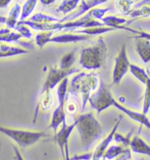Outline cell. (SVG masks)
Returning a JSON list of instances; mask_svg holds the SVG:
<instances>
[{"mask_svg":"<svg viewBox=\"0 0 150 160\" xmlns=\"http://www.w3.org/2000/svg\"><path fill=\"white\" fill-rule=\"evenodd\" d=\"M82 147L88 150L103 134V128L92 113L81 114L75 120Z\"/></svg>","mask_w":150,"mask_h":160,"instance_id":"6da1fadb","label":"cell"},{"mask_svg":"<svg viewBox=\"0 0 150 160\" xmlns=\"http://www.w3.org/2000/svg\"><path fill=\"white\" fill-rule=\"evenodd\" d=\"M99 85V80L98 76L95 73H85L79 72L74 76L70 80V94L81 95L82 99V108L81 111L84 112L85 107L89 101L90 95L98 89Z\"/></svg>","mask_w":150,"mask_h":160,"instance_id":"7a4b0ae2","label":"cell"},{"mask_svg":"<svg viewBox=\"0 0 150 160\" xmlns=\"http://www.w3.org/2000/svg\"><path fill=\"white\" fill-rule=\"evenodd\" d=\"M107 46L103 38H99L92 46L84 48L80 52L79 63L85 70L96 71L101 69L107 58Z\"/></svg>","mask_w":150,"mask_h":160,"instance_id":"3957f363","label":"cell"},{"mask_svg":"<svg viewBox=\"0 0 150 160\" xmlns=\"http://www.w3.org/2000/svg\"><path fill=\"white\" fill-rule=\"evenodd\" d=\"M0 133L12 139L20 148H27L35 144L43 137L46 136L44 131H33L20 128H13L0 125Z\"/></svg>","mask_w":150,"mask_h":160,"instance_id":"277c9868","label":"cell"},{"mask_svg":"<svg viewBox=\"0 0 150 160\" xmlns=\"http://www.w3.org/2000/svg\"><path fill=\"white\" fill-rule=\"evenodd\" d=\"M114 100L110 87L103 80H100L98 89L90 95L88 102L97 113H100L112 107Z\"/></svg>","mask_w":150,"mask_h":160,"instance_id":"5b68a950","label":"cell"},{"mask_svg":"<svg viewBox=\"0 0 150 160\" xmlns=\"http://www.w3.org/2000/svg\"><path fill=\"white\" fill-rule=\"evenodd\" d=\"M77 72H79V69H77L75 67H73L70 70L64 71V70L60 69L59 67L56 68V67L51 66L47 78L43 83L42 89H41V93L51 92L52 90L55 87H56L64 78H68L69 76L72 75L74 73H77Z\"/></svg>","mask_w":150,"mask_h":160,"instance_id":"8992f818","label":"cell"},{"mask_svg":"<svg viewBox=\"0 0 150 160\" xmlns=\"http://www.w3.org/2000/svg\"><path fill=\"white\" fill-rule=\"evenodd\" d=\"M130 62L127 57V46L124 43L120 48L118 56L114 59V67L113 71V84L119 85L123 78L126 76L129 68H130Z\"/></svg>","mask_w":150,"mask_h":160,"instance_id":"52a82bcc","label":"cell"},{"mask_svg":"<svg viewBox=\"0 0 150 160\" xmlns=\"http://www.w3.org/2000/svg\"><path fill=\"white\" fill-rule=\"evenodd\" d=\"M75 125H76L75 121V122L72 124H67L66 122H64L61 124V128L55 133L54 141L56 142V143L59 147L63 158H64V155H65V146L66 144L69 143V139H70V137L72 134L73 130L75 129Z\"/></svg>","mask_w":150,"mask_h":160,"instance_id":"ba28073f","label":"cell"},{"mask_svg":"<svg viewBox=\"0 0 150 160\" xmlns=\"http://www.w3.org/2000/svg\"><path fill=\"white\" fill-rule=\"evenodd\" d=\"M108 0H85L84 3H81V5L79 6V8L76 10L75 12H73V13H71L70 15H67L66 17L61 19L60 22L72 21V20L79 19L80 17L84 16L89 11L93 9V8H96L98 5L104 4Z\"/></svg>","mask_w":150,"mask_h":160,"instance_id":"9c48e42d","label":"cell"},{"mask_svg":"<svg viewBox=\"0 0 150 160\" xmlns=\"http://www.w3.org/2000/svg\"><path fill=\"white\" fill-rule=\"evenodd\" d=\"M90 36L75 33H63L53 35L49 43H57V44H68V43H76L88 41Z\"/></svg>","mask_w":150,"mask_h":160,"instance_id":"30bf717a","label":"cell"},{"mask_svg":"<svg viewBox=\"0 0 150 160\" xmlns=\"http://www.w3.org/2000/svg\"><path fill=\"white\" fill-rule=\"evenodd\" d=\"M113 106L115 107L118 110L121 111L123 113H125L126 115H127L133 121L137 122H139L141 125H143L147 128L150 129V120L148 118L147 114L143 113H139V112H136V111H133L130 108H127L125 106L119 103L116 100H114Z\"/></svg>","mask_w":150,"mask_h":160,"instance_id":"8fae6325","label":"cell"},{"mask_svg":"<svg viewBox=\"0 0 150 160\" xmlns=\"http://www.w3.org/2000/svg\"><path fill=\"white\" fill-rule=\"evenodd\" d=\"M120 121H121V117H119V119L118 120L116 125L113 127V128L112 129V131L110 132L108 134V136L103 141L99 143V145L97 146V148L95 149V151L92 153V158H91V160H101L104 158V155L105 153V151H107L108 147L110 145V143L112 142V141L113 140V137L115 135V133L117 131L118 128L119 126V123H120Z\"/></svg>","mask_w":150,"mask_h":160,"instance_id":"7c38bea8","label":"cell"},{"mask_svg":"<svg viewBox=\"0 0 150 160\" xmlns=\"http://www.w3.org/2000/svg\"><path fill=\"white\" fill-rule=\"evenodd\" d=\"M28 53H30L29 49H26L24 48L12 46L8 43L0 44V58L22 56V55H27Z\"/></svg>","mask_w":150,"mask_h":160,"instance_id":"4fadbf2b","label":"cell"},{"mask_svg":"<svg viewBox=\"0 0 150 160\" xmlns=\"http://www.w3.org/2000/svg\"><path fill=\"white\" fill-rule=\"evenodd\" d=\"M135 48L137 54L144 63L150 62V41L143 38H136Z\"/></svg>","mask_w":150,"mask_h":160,"instance_id":"5bb4252c","label":"cell"},{"mask_svg":"<svg viewBox=\"0 0 150 160\" xmlns=\"http://www.w3.org/2000/svg\"><path fill=\"white\" fill-rule=\"evenodd\" d=\"M129 147L133 152L136 154H141L150 157V145H148L142 138L139 136L132 137Z\"/></svg>","mask_w":150,"mask_h":160,"instance_id":"9a60e30c","label":"cell"},{"mask_svg":"<svg viewBox=\"0 0 150 160\" xmlns=\"http://www.w3.org/2000/svg\"><path fill=\"white\" fill-rule=\"evenodd\" d=\"M53 104H54V97L52 95L51 92H47L41 93V97H40V99L38 101L37 108H36V112L34 113L33 123H35L39 112L40 111L46 112L47 110H49L52 108Z\"/></svg>","mask_w":150,"mask_h":160,"instance_id":"2e32d148","label":"cell"},{"mask_svg":"<svg viewBox=\"0 0 150 160\" xmlns=\"http://www.w3.org/2000/svg\"><path fill=\"white\" fill-rule=\"evenodd\" d=\"M100 21L104 24V26L108 27V28H112L115 29V30L121 29V30L130 31L129 28L123 26L124 24H126L127 22V19H126L125 18H120V17H117V16L110 15V16L104 17Z\"/></svg>","mask_w":150,"mask_h":160,"instance_id":"e0dca14e","label":"cell"},{"mask_svg":"<svg viewBox=\"0 0 150 160\" xmlns=\"http://www.w3.org/2000/svg\"><path fill=\"white\" fill-rule=\"evenodd\" d=\"M64 122H66V113L64 108L57 107L54 110L53 114H52L49 128H51L54 133H56Z\"/></svg>","mask_w":150,"mask_h":160,"instance_id":"ac0fdd59","label":"cell"},{"mask_svg":"<svg viewBox=\"0 0 150 160\" xmlns=\"http://www.w3.org/2000/svg\"><path fill=\"white\" fill-rule=\"evenodd\" d=\"M20 14H21V6L17 3L15 4L12 9L10 10L8 16L5 18V24L6 28L11 29H14L16 25L19 22V19L20 18Z\"/></svg>","mask_w":150,"mask_h":160,"instance_id":"d6986e66","label":"cell"},{"mask_svg":"<svg viewBox=\"0 0 150 160\" xmlns=\"http://www.w3.org/2000/svg\"><path fill=\"white\" fill-rule=\"evenodd\" d=\"M22 35L14 29L8 28H0V42L12 43L18 42L21 39Z\"/></svg>","mask_w":150,"mask_h":160,"instance_id":"ffe728a7","label":"cell"},{"mask_svg":"<svg viewBox=\"0 0 150 160\" xmlns=\"http://www.w3.org/2000/svg\"><path fill=\"white\" fill-rule=\"evenodd\" d=\"M113 31H115V29L103 26V27H93V28H88L77 29L73 33L85 34L88 36H94V35H100V34H104V33L113 32Z\"/></svg>","mask_w":150,"mask_h":160,"instance_id":"44dd1931","label":"cell"},{"mask_svg":"<svg viewBox=\"0 0 150 160\" xmlns=\"http://www.w3.org/2000/svg\"><path fill=\"white\" fill-rule=\"evenodd\" d=\"M68 85H69V79L66 78L61 81L59 85H57L56 95L57 100H58V107L64 108L66 103V98L68 93Z\"/></svg>","mask_w":150,"mask_h":160,"instance_id":"7402d4cb","label":"cell"},{"mask_svg":"<svg viewBox=\"0 0 150 160\" xmlns=\"http://www.w3.org/2000/svg\"><path fill=\"white\" fill-rule=\"evenodd\" d=\"M75 62V51L72 50V51L66 53L61 57L60 62H59V68L61 70H64V71H68V70H70L74 67Z\"/></svg>","mask_w":150,"mask_h":160,"instance_id":"603a6c76","label":"cell"},{"mask_svg":"<svg viewBox=\"0 0 150 160\" xmlns=\"http://www.w3.org/2000/svg\"><path fill=\"white\" fill-rule=\"evenodd\" d=\"M127 150H128V148L122 145V144L111 145L110 147H108L107 151H105V153L104 155V158L106 160H113L123 153H125Z\"/></svg>","mask_w":150,"mask_h":160,"instance_id":"cb8c5ba5","label":"cell"},{"mask_svg":"<svg viewBox=\"0 0 150 160\" xmlns=\"http://www.w3.org/2000/svg\"><path fill=\"white\" fill-rule=\"evenodd\" d=\"M81 0H62L57 7V12L64 15L69 14L77 8Z\"/></svg>","mask_w":150,"mask_h":160,"instance_id":"d4e9b609","label":"cell"},{"mask_svg":"<svg viewBox=\"0 0 150 160\" xmlns=\"http://www.w3.org/2000/svg\"><path fill=\"white\" fill-rule=\"evenodd\" d=\"M129 71L131 72V74L136 79L139 80L141 84L145 85L147 84V82L149 79V76L148 75L147 71L141 68L140 66H137L135 64H130V68H129Z\"/></svg>","mask_w":150,"mask_h":160,"instance_id":"484cf974","label":"cell"},{"mask_svg":"<svg viewBox=\"0 0 150 160\" xmlns=\"http://www.w3.org/2000/svg\"><path fill=\"white\" fill-rule=\"evenodd\" d=\"M37 2L38 0H27L24 3L23 6L21 8V14H20L19 21H24V20H27V19H28V17L32 15L37 5Z\"/></svg>","mask_w":150,"mask_h":160,"instance_id":"4316f807","label":"cell"},{"mask_svg":"<svg viewBox=\"0 0 150 160\" xmlns=\"http://www.w3.org/2000/svg\"><path fill=\"white\" fill-rule=\"evenodd\" d=\"M28 20L35 23H56V22H60L61 19H58L51 15L45 14L42 12H37L33 14Z\"/></svg>","mask_w":150,"mask_h":160,"instance_id":"83f0119b","label":"cell"},{"mask_svg":"<svg viewBox=\"0 0 150 160\" xmlns=\"http://www.w3.org/2000/svg\"><path fill=\"white\" fill-rule=\"evenodd\" d=\"M134 4L135 3L133 0H116L115 1L116 8L121 14L124 15L129 14Z\"/></svg>","mask_w":150,"mask_h":160,"instance_id":"f1b7e54d","label":"cell"},{"mask_svg":"<svg viewBox=\"0 0 150 160\" xmlns=\"http://www.w3.org/2000/svg\"><path fill=\"white\" fill-rule=\"evenodd\" d=\"M54 33L55 32H53V31H42V32L38 33L35 36L36 45L40 48L45 47L47 43H49V40L54 35Z\"/></svg>","mask_w":150,"mask_h":160,"instance_id":"f546056e","label":"cell"},{"mask_svg":"<svg viewBox=\"0 0 150 160\" xmlns=\"http://www.w3.org/2000/svg\"><path fill=\"white\" fill-rule=\"evenodd\" d=\"M127 16H129L132 19H137L141 17H144V18L149 17L150 5H144L138 9H133Z\"/></svg>","mask_w":150,"mask_h":160,"instance_id":"4dcf8cb0","label":"cell"},{"mask_svg":"<svg viewBox=\"0 0 150 160\" xmlns=\"http://www.w3.org/2000/svg\"><path fill=\"white\" fill-rule=\"evenodd\" d=\"M145 92H144V98H143V104H142V112L141 113H149L150 111V78L148 81L145 85Z\"/></svg>","mask_w":150,"mask_h":160,"instance_id":"1f68e13d","label":"cell"},{"mask_svg":"<svg viewBox=\"0 0 150 160\" xmlns=\"http://www.w3.org/2000/svg\"><path fill=\"white\" fill-rule=\"evenodd\" d=\"M15 31H17L18 33H19L22 37L26 38V39H31L33 37V33L31 31V28L27 27V25L21 23L20 21L18 22V24L16 25V27L14 28Z\"/></svg>","mask_w":150,"mask_h":160,"instance_id":"d6a6232c","label":"cell"},{"mask_svg":"<svg viewBox=\"0 0 150 160\" xmlns=\"http://www.w3.org/2000/svg\"><path fill=\"white\" fill-rule=\"evenodd\" d=\"M108 11H110V8H93L89 12L93 19L100 21L104 17V15Z\"/></svg>","mask_w":150,"mask_h":160,"instance_id":"836d02e7","label":"cell"},{"mask_svg":"<svg viewBox=\"0 0 150 160\" xmlns=\"http://www.w3.org/2000/svg\"><path fill=\"white\" fill-rule=\"evenodd\" d=\"M131 136L132 133H129L127 137L122 136V135L118 134V133H115V135H114V137H113V139L117 142H119V143H120L122 145L127 147V146H129V143H130V140H131L132 138Z\"/></svg>","mask_w":150,"mask_h":160,"instance_id":"e575fe53","label":"cell"},{"mask_svg":"<svg viewBox=\"0 0 150 160\" xmlns=\"http://www.w3.org/2000/svg\"><path fill=\"white\" fill-rule=\"evenodd\" d=\"M78 109V106L77 104L75 103V101H69L65 103L64 106V110H65V113H69V114H74L75 112L77 111Z\"/></svg>","mask_w":150,"mask_h":160,"instance_id":"d590c367","label":"cell"},{"mask_svg":"<svg viewBox=\"0 0 150 160\" xmlns=\"http://www.w3.org/2000/svg\"><path fill=\"white\" fill-rule=\"evenodd\" d=\"M131 33H133L136 34V38H143V39H147V40H149L150 41V33L148 32H144V31H137L134 29H132L130 30Z\"/></svg>","mask_w":150,"mask_h":160,"instance_id":"8d00e7d4","label":"cell"},{"mask_svg":"<svg viewBox=\"0 0 150 160\" xmlns=\"http://www.w3.org/2000/svg\"><path fill=\"white\" fill-rule=\"evenodd\" d=\"M131 158V151H130V149H128L125 153H123L120 156H119L118 158H116V160H127Z\"/></svg>","mask_w":150,"mask_h":160,"instance_id":"74e56055","label":"cell"},{"mask_svg":"<svg viewBox=\"0 0 150 160\" xmlns=\"http://www.w3.org/2000/svg\"><path fill=\"white\" fill-rule=\"evenodd\" d=\"M144 5H150V0H141L133 5V9H138Z\"/></svg>","mask_w":150,"mask_h":160,"instance_id":"f35d334b","label":"cell"},{"mask_svg":"<svg viewBox=\"0 0 150 160\" xmlns=\"http://www.w3.org/2000/svg\"><path fill=\"white\" fill-rule=\"evenodd\" d=\"M13 151H14L15 160H25V158H23V156L21 154V152L19 151V150L16 147V146H13Z\"/></svg>","mask_w":150,"mask_h":160,"instance_id":"ab89813d","label":"cell"},{"mask_svg":"<svg viewBox=\"0 0 150 160\" xmlns=\"http://www.w3.org/2000/svg\"><path fill=\"white\" fill-rule=\"evenodd\" d=\"M12 0H0V9L6 8Z\"/></svg>","mask_w":150,"mask_h":160,"instance_id":"60d3db41","label":"cell"},{"mask_svg":"<svg viewBox=\"0 0 150 160\" xmlns=\"http://www.w3.org/2000/svg\"><path fill=\"white\" fill-rule=\"evenodd\" d=\"M64 160H70V151H69V143L65 146V155H64Z\"/></svg>","mask_w":150,"mask_h":160,"instance_id":"b9f144b4","label":"cell"},{"mask_svg":"<svg viewBox=\"0 0 150 160\" xmlns=\"http://www.w3.org/2000/svg\"><path fill=\"white\" fill-rule=\"evenodd\" d=\"M41 2V4L43 5H52L53 3H55L56 0H39Z\"/></svg>","mask_w":150,"mask_h":160,"instance_id":"7bdbcfd3","label":"cell"},{"mask_svg":"<svg viewBox=\"0 0 150 160\" xmlns=\"http://www.w3.org/2000/svg\"><path fill=\"white\" fill-rule=\"evenodd\" d=\"M85 1V0H81V3H84Z\"/></svg>","mask_w":150,"mask_h":160,"instance_id":"ee69618b","label":"cell"},{"mask_svg":"<svg viewBox=\"0 0 150 160\" xmlns=\"http://www.w3.org/2000/svg\"><path fill=\"white\" fill-rule=\"evenodd\" d=\"M101 160H106V159H105L104 158H102V159H101Z\"/></svg>","mask_w":150,"mask_h":160,"instance_id":"f6af8a7d","label":"cell"},{"mask_svg":"<svg viewBox=\"0 0 150 160\" xmlns=\"http://www.w3.org/2000/svg\"><path fill=\"white\" fill-rule=\"evenodd\" d=\"M127 160H133V159H132V158H129V159H127Z\"/></svg>","mask_w":150,"mask_h":160,"instance_id":"bcb514c9","label":"cell"},{"mask_svg":"<svg viewBox=\"0 0 150 160\" xmlns=\"http://www.w3.org/2000/svg\"><path fill=\"white\" fill-rule=\"evenodd\" d=\"M149 113H150V111H149Z\"/></svg>","mask_w":150,"mask_h":160,"instance_id":"7dc6e473","label":"cell"}]
</instances>
